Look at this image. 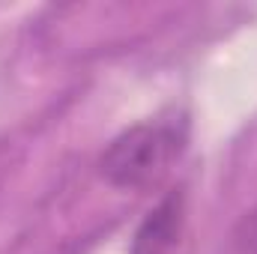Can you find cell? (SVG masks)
Returning a JSON list of instances; mask_svg holds the SVG:
<instances>
[{"label":"cell","mask_w":257,"mask_h":254,"mask_svg":"<svg viewBox=\"0 0 257 254\" xmlns=\"http://www.w3.org/2000/svg\"><path fill=\"white\" fill-rule=\"evenodd\" d=\"M183 120H147L120 132L99 159V174L128 191L159 186L186 150Z\"/></svg>","instance_id":"cell-1"},{"label":"cell","mask_w":257,"mask_h":254,"mask_svg":"<svg viewBox=\"0 0 257 254\" xmlns=\"http://www.w3.org/2000/svg\"><path fill=\"white\" fill-rule=\"evenodd\" d=\"M128 254H192V227L186 194H165L138 224Z\"/></svg>","instance_id":"cell-2"},{"label":"cell","mask_w":257,"mask_h":254,"mask_svg":"<svg viewBox=\"0 0 257 254\" xmlns=\"http://www.w3.org/2000/svg\"><path fill=\"white\" fill-rule=\"evenodd\" d=\"M233 245H236V254H257V209L239 218L233 230Z\"/></svg>","instance_id":"cell-3"}]
</instances>
